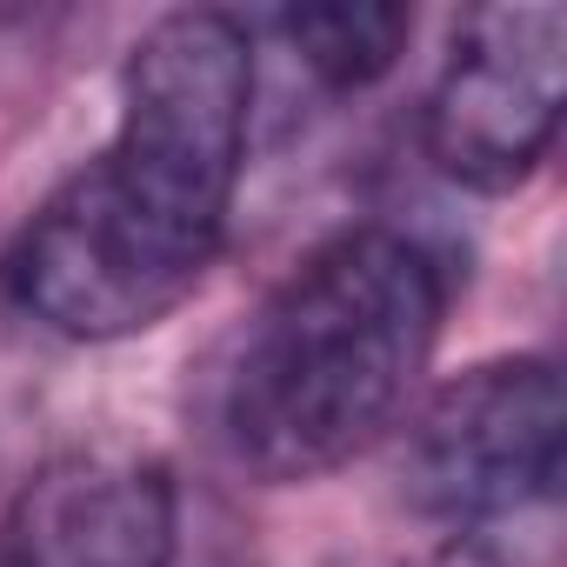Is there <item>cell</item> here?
<instances>
[{"mask_svg": "<svg viewBox=\"0 0 567 567\" xmlns=\"http://www.w3.org/2000/svg\"><path fill=\"white\" fill-rule=\"evenodd\" d=\"M560 494V374L540 354L447 381L408 434V501L467 547L547 520Z\"/></svg>", "mask_w": 567, "mask_h": 567, "instance_id": "3957f363", "label": "cell"}, {"mask_svg": "<svg viewBox=\"0 0 567 567\" xmlns=\"http://www.w3.org/2000/svg\"><path fill=\"white\" fill-rule=\"evenodd\" d=\"M181 494L147 454H68L0 514V567H174Z\"/></svg>", "mask_w": 567, "mask_h": 567, "instance_id": "5b68a950", "label": "cell"}, {"mask_svg": "<svg viewBox=\"0 0 567 567\" xmlns=\"http://www.w3.org/2000/svg\"><path fill=\"white\" fill-rule=\"evenodd\" d=\"M560 87H567V14L547 0H501L474 8L421 107L427 161L474 194L520 187L554 134H560Z\"/></svg>", "mask_w": 567, "mask_h": 567, "instance_id": "277c9868", "label": "cell"}, {"mask_svg": "<svg viewBox=\"0 0 567 567\" xmlns=\"http://www.w3.org/2000/svg\"><path fill=\"white\" fill-rule=\"evenodd\" d=\"M254 81V28L220 8H174L127 48L107 147L8 247L28 321L61 341H127L200 288L247 174Z\"/></svg>", "mask_w": 567, "mask_h": 567, "instance_id": "6da1fadb", "label": "cell"}, {"mask_svg": "<svg viewBox=\"0 0 567 567\" xmlns=\"http://www.w3.org/2000/svg\"><path fill=\"white\" fill-rule=\"evenodd\" d=\"M454 301L447 254L394 220L321 240L247 321L220 441L267 487H301L374 447L414 401Z\"/></svg>", "mask_w": 567, "mask_h": 567, "instance_id": "7a4b0ae2", "label": "cell"}, {"mask_svg": "<svg viewBox=\"0 0 567 567\" xmlns=\"http://www.w3.org/2000/svg\"><path fill=\"white\" fill-rule=\"evenodd\" d=\"M295 68L321 94H368L374 81L394 74V61L414 41L408 8H368V0H328V8H280L267 21Z\"/></svg>", "mask_w": 567, "mask_h": 567, "instance_id": "8992f818", "label": "cell"}]
</instances>
